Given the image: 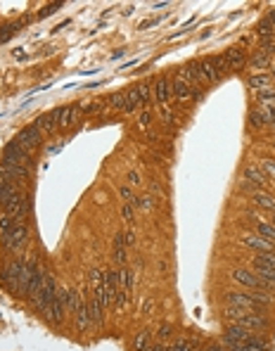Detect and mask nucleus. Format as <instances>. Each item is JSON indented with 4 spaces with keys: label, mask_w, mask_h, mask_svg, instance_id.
<instances>
[{
    "label": "nucleus",
    "mask_w": 275,
    "mask_h": 351,
    "mask_svg": "<svg viewBox=\"0 0 275 351\" xmlns=\"http://www.w3.org/2000/svg\"><path fill=\"white\" fill-rule=\"evenodd\" d=\"M15 195H19L17 192V185L10 183V181H0V202H10Z\"/></svg>",
    "instance_id": "nucleus-19"
},
{
    "label": "nucleus",
    "mask_w": 275,
    "mask_h": 351,
    "mask_svg": "<svg viewBox=\"0 0 275 351\" xmlns=\"http://www.w3.org/2000/svg\"><path fill=\"white\" fill-rule=\"evenodd\" d=\"M242 242L247 244V247H252V249H257L258 254H268V252H273V242L263 240V238H254V235H244Z\"/></svg>",
    "instance_id": "nucleus-12"
},
{
    "label": "nucleus",
    "mask_w": 275,
    "mask_h": 351,
    "mask_svg": "<svg viewBox=\"0 0 275 351\" xmlns=\"http://www.w3.org/2000/svg\"><path fill=\"white\" fill-rule=\"evenodd\" d=\"M244 181H249V183H254V185H263V183H266L263 173H261L258 168H254V166L244 168Z\"/></svg>",
    "instance_id": "nucleus-23"
},
{
    "label": "nucleus",
    "mask_w": 275,
    "mask_h": 351,
    "mask_svg": "<svg viewBox=\"0 0 275 351\" xmlns=\"http://www.w3.org/2000/svg\"><path fill=\"white\" fill-rule=\"evenodd\" d=\"M178 81H183L187 86H195V83L200 81V69H197V67H183V69L178 72Z\"/></svg>",
    "instance_id": "nucleus-17"
},
{
    "label": "nucleus",
    "mask_w": 275,
    "mask_h": 351,
    "mask_svg": "<svg viewBox=\"0 0 275 351\" xmlns=\"http://www.w3.org/2000/svg\"><path fill=\"white\" fill-rule=\"evenodd\" d=\"M149 349V333H138L133 337V351H147Z\"/></svg>",
    "instance_id": "nucleus-25"
},
{
    "label": "nucleus",
    "mask_w": 275,
    "mask_h": 351,
    "mask_svg": "<svg viewBox=\"0 0 275 351\" xmlns=\"http://www.w3.org/2000/svg\"><path fill=\"white\" fill-rule=\"evenodd\" d=\"M76 315V325L81 328V330H86V328H91V315H88V304L81 299V304H78V309L73 311Z\"/></svg>",
    "instance_id": "nucleus-16"
},
{
    "label": "nucleus",
    "mask_w": 275,
    "mask_h": 351,
    "mask_svg": "<svg viewBox=\"0 0 275 351\" xmlns=\"http://www.w3.org/2000/svg\"><path fill=\"white\" fill-rule=\"evenodd\" d=\"M225 301H228V306H235V309H242V311H252V314H261L266 309V304H261L252 295H239V292H228Z\"/></svg>",
    "instance_id": "nucleus-3"
},
{
    "label": "nucleus",
    "mask_w": 275,
    "mask_h": 351,
    "mask_svg": "<svg viewBox=\"0 0 275 351\" xmlns=\"http://www.w3.org/2000/svg\"><path fill=\"white\" fill-rule=\"evenodd\" d=\"M254 334L252 330H247V328H239V325H233V328H228V333H225V344L233 349V347H238V344H244V342H249Z\"/></svg>",
    "instance_id": "nucleus-10"
},
{
    "label": "nucleus",
    "mask_w": 275,
    "mask_h": 351,
    "mask_svg": "<svg viewBox=\"0 0 275 351\" xmlns=\"http://www.w3.org/2000/svg\"><path fill=\"white\" fill-rule=\"evenodd\" d=\"M64 311H67V290H57L53 304L48 306V311L43 315H45V320H48L50 325H59V323L64 320Z\"/></svg>",
    "instance_id": "nucleus-5"
},
{
    "label": "nucleus",
    "mask_w": 275,
    "mask_h": 351,
    "mask_svg": "<svg viewBox=\"0 0 275 351\" xmlns=\"http://www.w3.org/2000/svg\"><path fill=\"white\" fill-rule=\"evenodd\" d=\"M171 95H173L176 100L185 102V100H190V97L195 95V91H192L187 83H183V81H173V83H171Z\"/></svg>",
    "instance_id": "nucleus-13"
},
{
    "label": "nucleus",
    "mask_w": 275,
    "mask_h": 351,
    "mask_svg": "<svg viewBox=\"0 0 275 351\" xmlns=\"http://www.w3.org/2000/svg\"><path fill=\"white\" fill-rule=\"evenodd\" d=\"M147 351H166V349H164V347H162V344H154V347H149V349H147Z\"/></svg>",
    "instance_id": "nucleus-41"
},
{
    "label": "nucleus",
    "mask_w": 275,
    "mask_h": 351,
    "mask_svg": "<svg viewBox=\"0 0 275 351\" xmlns=\"http://www.w3.org/2000/svg\"><path fill=\"white\" fill-rule=\"evenodd\" d=\"M173 351H192V344H190L187 339H178V342L173 344Z\"/></svg>",
    "instance_id": "nucleus-31"
},
{
    "label": "nucleus",
    "mask_w": 275,
    "mask_h": 351,
    "mask_svg": "<svg viewBox=\"0 0 275 351\" xmlns=\"http://www.w3.org/2000/svg\"><path fill=\"white\" fill-rule=\"evenodd\" d=\"M252 88H266V86H271V76L268 74H254L249 76V81H247Z\"/></svg>",
    "instance_id": "nucleus-26"
},
{
    "label": "nucleus",
    "mask_w": 275,
    "mask_h": 351,
    "mask_svg": "<svg viewBox=\"0 0 275 351\" xmlns=\"http://www.w3.org/2000/svg\"><path fill=\"white\" fill-rule=\"evenodd\" d=\"M154 97H157V102L164 105L166 100L171 97V83L168 81H157L154 83Z\"/></svg>",
    "instance_id": "nucleus-18"
},
{
    "label": "nucleus",
    "mask_w": 275,
    "mask_h": 351,
    "mask_svg": "<svg viewBox=\"0 0 275 351\" xmlns=\"http://www.w3.org/2000/svg\"><path fill=\"white\" fill-rule=\"evenodd\" d=\"M254 204H258L261 209H271V211H275V197H271L268 192H254Z\"/></svg>",
    "instance_id": "nucleus-21"
},
{
    "label": "nucleus",
    "mask_w": 275,
    "mask_h": 351,
    "mask_svg": "<svg viewBox=\"0 0 275 351\" xmlns=\"http://www.w3.org/2000/svg\"><path fill=\"white\" fill-rule=\"evenodd\" d=\"M102 314H105V304H102L100 299H95V296H92L91 301H88V315H91V325H97V323H102Z\"/></svg>",
    "instance_id": "nucleus-15"
},
{
    "label": "nucleus",
    "mask_w": 275,
    "mask_h": 351,
    "mask_svg": "<svg viewBox=\"0 0 275 351\" xmlns=\"http://www.w3.org/2000/svg\"><path fill=\"white\" fill-rule=\"evenodd\" d=\"M12 31H15V26H2V31H0V43H5L7 38L12 36Z\"/></svg>",
    "instance_id": "nucleus-36"
},
{
    "label": "nucleus",
    "mask_w": 275,
    "mask_h": 351,
    "mask_svg": "<svg viewBox=\"0 0 275 351\" xmlns=\"http://www.w3.org/2000/svg\"><path fill=\"white\" fill-rule=\"evenodd\" d=\"M2 164H24V166H29V164H31V157H29V152H24V149L12 140V143L5 148V152H2Z\"/></svg>",
    "instance_id": "nucleus-9"
},
{
    "label": "nucleus",
    "mask_w": 275,
    "mask_h": 351,
    "mask_svg": "<svg viewBox=\"0 0 275 351\" xmlns=\"http://www.w3.org/2000/svg\"><path fill=\"white\" fill-rule=\"evenodd\" d=\"M254 261L263 263V266H271V268H275V254H273V252H268V254H258Z\"/></svg>",
    "instance_id": "nucleus-30"
},
{
    "label": "nucleus",
    "mask_w": 275,
    "mask_h": 351,
    "mask_svg": "<svg viewBox=\"0 0 275 351\" xmlns=\"http://www.w3.org/2000/svg\"><path fill=\"white\" fill-rule=\"evenodd\" d=\"M249 124H252L254 129H261V126H266V124H268V119H266V114H263V111L254 110V111H252V116H249Z\"/></svg>",
    "instance_id": "nucleus-28"
},
{
    "label": "nucleus",
    "mask_w": 275,
    "mask_h": 351,
    "mask_svg": "<svg viewBox=\"0 0 275 351\" xmlns=\"http://www.w3.org/2000/svg\"><path fill=\"white\" fill-rule=\"evenodd\" d=\"M107 102H110L111 110H121L124 111V105H126V92H114L107 97Z\"/></svg>",
    "instance_id": "nucleus-27"
},
{
    "label": "nucleus",
    "mask_w": 275,
    "mask_h": 351,
    "mask_svg": "<svg viewBox=\"0 0 275 351\" xmlns=\"http://www.w3.org/2000/svg\"><path fill=\"white\" fill-rule=\"evenodd\" d=\"M257 230H258V235L263 238V240H268V242H275V225L273 223H257Z\"/></svg>",
    "instance_id": "nucleus-24"
},
{
    "label": "nucleus",
    "mask_w": 275,
    "mask_h": 351,
    "mask_svg": "<svg viewBox=\"0 0 275 351\" xmlns=\"http://www.w3.org/2000/svg\"><path fill=\"white\" fill-rule=\"evenodd\" d=\"M97 110H102V105H100V102H88V105H83V107H81V111H83V114H92V111H97Z\"/></svg>",
    "instance_id": "nucleus-32"
},
{
    "label": "nucleus",
    "mask_w": 275,
    "mask_h": 351,
    "mask_svg": "<svg viewBox=\"0 0 275 351\" xmlns=\"http://www.w3.org/2000/svg\"><path fill=\"white\" fill-rule=\"evenodd\" d=\"M2 206H5L7 216H24L26 214V197L24 195H15L10 202H5Z\"/></svg>",
    "instance_id": "nucleus-11"
},
{
    "label": "nucleus",
    "mask_w": 275,
    "mask_h": 351,
    "mask_svg": "<svg viewBox=\"0 0 275 351\" xmlns=\"http://www.w3.org/2000/svg\"><path fill=\"white\" fill-rule=\"evenodd\" d=\"M149 91H152V88H149L147 83H143V86H138V92H140V100H143V102H145L147 97H149Z\"/></svg>",
    "instance_id": "nucleus-37"
},
{
    "label": "nucleus",
    "mask_w": 275,
    "mask_h": 351,
    "mask_svg": "<svg viewBox=\"0 0 275 351\" xmlns=\"http://www.w3.org/2000/svg\"><path fill=\"white\" fill-rule=\"evenodd\" d=\"M159 337H162V339L171 337V328H168V325H162V330H159Z\"/></svg>",
    "instance_id": "nucleus-40"
},
{
    "label": "nucleus",
    "mask_w": 275,
    "mask_h": 351,
    "mask_svg": "<svg viewBox=\"0 0 275 351\" xmlns=\"http://www.w3.org/2000/svg\"><path fill=\"white\" fill-rule=\"evenodd\" d=\"M233 280L239 282V285H244V287H249V290H258V292H266V290H273L268 282H263L257 273H252V271H233Z\"/></svg>",
    "instance_id": "nucleus-6"
},
{
    "label": "nucleus",
    "mask_w": 275,
    "mask_h": 351,
    "mask_svg": "<svg viewBox=\"0 0 275 351\" xmlns=\"http://www.w3.org/2000/svg\"><path fill=\"white\" fill-rule=\"evenodd\" d=\"M29 263L26 261H12L5 271H2V285H7V290H12L15 295H19V280L26 273Z\"/></svg>",
    "instance_id": "nucleus-4"
},
{
    "label": "nucleus",
    "mask_w": 275,
    "mask_h": 351,
    "mask_svg": "<svg viewBox=\"0 0 275 351\" xmlns=\"http://www.w3.org/2000/svg\"><path fill=\"white\" fill-rule=\"evenodd\" d=\"M26 240H29V230H26V225H12V230L5 233V247H7L10 252L21 249V247L26 244Z\"/></svg>",
    "instance_id": "nucleus-8"
},
{
    "label": "nucleus",
    "mask_w": 275,
    "mask_h": 351,
    "mask_svg": "<svg viewBox=\"0 0 275 351\" xmlns=\"http://www.w3.org/2000/svg\"><path fill=\"white\" fill-rule=\"evenodd\" d=\"M121 219L126 223H133V219H135V209H133V204H124L121 206Z\"/></svg>",
    "instance_id": "nucleus-29"
},
{
    "label": "nucleus",
    "mask_w": 275,
    "mask_h": 351,
    "mask_svg": "<svg viewBox=\"0 0 275 351\" xmlns=\"http://www.w3.org/2000/svg\"><path fill=\"white\" fill-rule=\"evenodd\" d=\"M149 111H140V116H138V124H140V129H147L149 126Z\"/></svg>",
    "instance_id": "nucleus-35"
},
{
    "label": "nucleus",
    "mask_w": 275,
    "mask_h": 351,
    "mask_svg": "<svg viewBox=\"0 0 275 351\" xmlns=\"http://www.w3.org/2000/svg\"><path fill=\"white\" fill-rule=\"evenodd\" d=\"M252 268L257 271V276L263 280V282H268L271 287H275V268L271 266H263V263H258V261H252Z\"/></svg>",
    "instance_id": "nucleus-14"
},
{
    "label": "nucleus",
    "mask_w": 275,
    "mask_h": 351,
    "mask_svg": "<svg viewBox=\"0 0 275 351\" xmlns=\"http://www.w3.org/2000/svg\"><path fill=\"white\" fill-rule=\"evenodd\" d=\"M225 320H230L233 325H239V328H247V330H263V328H268V320L261 314L242 311V309H235V306L225 309Z\"/></svg>",
    "instance_id": "nucleus-1"
},
{
    "label": "nucleus",
    "mask_w": 275,
    "mask_h": 351,
    "mask_svg": "<svg viewBox=\"0 0 275 351\" xmlns=\"http://www.w3.org/2000/svg\"><path fill=\"white\" fill-rule=\"evenodd\" d=\"M273 225H275V216H273Z\"/></svg>",
    "instance_id": "nucleus-42"
},
{
    "label": "nucleus",
    "mask_w": 275,
    "mask_h": 351,
    "mask_svg": "<svg viewBox=\"0 0 275 351\" xmlns=\"http://www.w3.org/2000/svg\"><path fill=\"white\" fill-rule=\"evenodd\" d=\"M140 105H143V100H140L138 88H133V91L126 92V105H124V111H135Z\"/></svg>",
    "instance_id": "nucleus-20"
},
{
    "label": "nucleus",
    "mask_w": 275,
    "mask_h": 351,
    "mask_svg": "<svg viewBox=\"0 0 275 351\" xmlns=\"http://www.w3.org/2000/svg\"><path fill=\"white\" fill-rule=\"evenodd\" d=\"M40 140H43V135H40V130L36 126H29V129L19 130V135L15 138V143H17L19 148L24 149V152H31V149H36L40 145Z\"/></svg>",
    "instance_id": "nucleus-7"
},
{
    "label": "nucleus",
    "mask_w": 275,
    "mask_h": 351,
    "mask_svg": "<svg viewBox=\"0 0 275 351\" xmlns=\"http://www.w3.org/2000/svg\"><path fill=\"white\" fill-rule=\"evenodd\" d=\"M57 295V282L53 276H43V285H40V290H38L36 295L31 296V304L36 306V311H40V314H45L48 311V306L53 304V299H55Z\"/></svg>",
    "instance_id": "nucleus-2"
},
{
    "label": "nucleus",
    "mask_w": 275,
    "mask_h": 351,
    "mask_svg": "<svg viewBox=\"0 0 275 351\" xmlns=\"http://www.w3.org/2000/svg\"><path fill=\"white\" fill-rule=\"evenodd\" d=\"M119 195L126 200V204H133V200H135V197H133V192H130V187H119Z\"/></svg>",
    "instance_id": "nucleus-34"
},
{
    "label": "nucleus",
    "mask_w": 275,
    "mask_h": 351,
    "mask_svg": "<svg viewBox=\"0 0 275 351\" xmlns=\"http://www.w3.org/2000/svg\"><path fill=\"white\" fill-rule=\"evenodd\" d=\"M128 183L130 185H140V173H138V171H130L128 173Z\"/></svg>",
    "instance_id": "nucleus-38"
},
{
    "label": "nucleus",
    "mask_w": 275,
    "mask_h": 351,
    "mask_svg": "<svg viewBox=\"0 0 275 351\" xmlns=\"http://www.w3.org/2000/svg\"><path fill=\"white\" fill-rule=\"evenodd\" d=\"M225 62H228V67H242L244 64V53L239 50V48H233V50H228L225 53Z\"/></svg>",
    "instance_id": "nucleus-22"
},
{
    "label": "nucleus",
    "mask_w": 275,
    "mask_h": 351,
    "mask_svg": "<svg viewBox=\"0 0 275 351\" xmlns=\"http://www.w3.org/2000/svg\"><path fill=\"white\" fill-rule=\"evenodd\" d=\"M261 168H263L266 173H271V176L275 178V162H271V159H263V162H261Z\"/></svg>",
    "instance_id": "nucleus-33"
},
{
    "label": "nucleus",
    "mask_w": 275,
    "mask_h": 351,
    "mask_svg": "<svg viewBox=\"0 0 275 351\" xmlns=\"http://www.w3.org/2000/svg\"><path fill=\"white\" fill-rule=\"evenodd\" d=\"M124 242H126V244H133V242H135V233H124Z\"/></svg>",
    "instance_id": "nucleus-39"
}]
</instances>
